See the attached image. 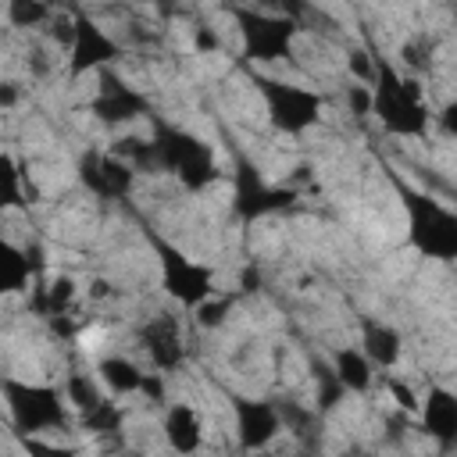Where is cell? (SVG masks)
<instances>
[{"label":"cell","mask_w":457,"mask_h":457,"mask_svg":"<svg viewBox=\"0 0 457 457\" xmlns=\"http://www.w3.org/2000/svg\"><path fill=\"white\" fill-rule=\"evenodd\" d=\"M371 57H375V75L368 82L371 89V118L389 132V136H403V139H418L428 132L432 111L425 100V89L414 75H403L375 43Z\"/></svg>","instance_id":"6da1fadb"},{"label":"cell","mask_w":457,"mask_h":457,"mask_svg":"<svg viewBox=\"0 0 457 457\" xmlns=\"http://www.w3.org/2000/svg\"><path fill=\"white\" fill-rule=\"evenodd\" d=\"M396 196L407 218V243L428 261H457V211L407 182H396Z\"/></svg>","instance_id":"7a4b0ae2"},{"label":"cell","mask_w":457,"mask_h":457,"mask_svg":"<svg viewBox=\"0 0 457 457\" xmlns=\"http://www.w3.org/2000/svg\"><path fill=\"white\" fill-rule=\"evenodd\" d=\"M4 403H7V418L18 436H54V432H68V425H71V403H68L64 389H57V386L21 382V378L7 375Z\"/></svg>","instance_id":"3957f363"},{"label":"cell","mask_w":457,"mask_h":457,"mask_svg":"<svg viewBox=\"0 0 457 457\" xmlns=\"http://www.w3.org/2000/svg\"><path fill=\"white\" fill-rule=\"evenodd\" d=\"M257 93L264 96V114L268 125L282 136H303L307 129H314L321 121L325 111V96L303 82H289V79H271V75H253Z\"/></svg>","instance_id":"277c9868"},{"label":"cell","mask_w":457,"mask_h":457,"mask_svg":"<svg viewBox=\"0 0 457 457\" xmlns=\"http://www.w3.org/2000/svg\"><path fill=\"white\" fill-rule=\"evenodd\" d=\"M154 157H157V168L171 171L186 189H207L214 179H218V161H214V150L186 132V129H175V125H157L154 132Z\"/></svg>","instance_id":"5b68a950"},{"label":"cell","mask_w":457,"mask_h":457,"mask_svg":"<svg viewBox=\"0 0 457 457\" xmlns=\"http://www.w3.org/2000/svg\"><path fill=\"white\" fill-rule=\"evenodd\" d=\"M232 18H236L243 57L250 64H275L293 54V43L300 32V25L293 18L264 11V7H236Z\"/></svg>","instance_id":"8992f818"},{"label":"cell","mask_w":457,"mask_h":457,"mask_svg":"<svg viewBox=\"0 0 457 457\" xmlns=\"http://www.w3.org/2000/svg\"><path fill=\"white\" fill-rule=\"evenodd\" d=\"M157 250V271H161V289L186 311H196L214 296V268L204 261H193L179 246L154 239Z\"/></svg>","instance_id":"52a82bcc"},{"label":"cell","mask_w":457,"mask_h":457,"mask_svg":"<svg viewBox=\"0 0 457 457\" xmlns=\"http://www.w3.org/2000/svg\"><path fill=\"white\" fill-rule=\"evenodd\" d=\"M232 407V432H236V446L243 453H261L268 450L278 436H282V411L271 400L261 396H246V393H232L228 396Z\"/></svg>","instance_id":"ba28073f"},{"label":"cell","mask_w":457,"mask_h":457,"mask_svg":"<svg viewBox=\"0 0 457 457\" xmlns=\"http://www.w3.org/2000/svg\"><path fill=\"white\" fill-rule=\"evenodd\" d=\"M71 46H68V75L79 79V75H100L107 68H114V61L125 54L121 43L104 29L96 25L89 14H75L71 18Z\"/></svg>","instance_id":"9c48e42d"},{"label":"cell","mask_w":457,"mask_h":457,"mask_svg":"<svg viewBox=\"0 0 457 457\" xmlns=\"http://www.w3.org/2000/svg\"><path fill=\"white\" fill-rule=\"evenodd\" d=\"M89 111H93L96 121L118 129V125H129L136 118H146L150 100H146L143 89H136L129 79H121L114 68H107V71L96 75V93L89 100Z\"/></svg>","instance_id":"30bf717a"},{"label":"cell","mask_w":457,"mask_h":457,"mask_svg":"<svg viewBox=\"0 0 457 457\" xmlns=\"http://www.w3.org/2000/svg\"><path fill=\"white\" fill-rule=\"evenodd\" d=\"M79 179L100 200H125L132 193L136 168L111 150H86V157L79 161Z\"/></svg>","instance_id":"8fae6325"},{"label":"cell","mask_w":457,"mask_h":457,"mask_svg":"<svg viewBox=\"0 0 457 457\" xmlns=\"http://www.w3.org/2000/svg\"><path fill=\"white\" fill-rule=\"evenodd\" d=\"M139 346L146 353V364L157 371V375H168L182 364L186 357V339H182V325L175 314L168 311H157L150 314L143 325H139Z\"/></svg>","instance_id":"7c38bea8"},{"label":"cell","mask_w":457,"mask_h":457,"mask_svg":"<svg viewBox=\"0 0 457 457\" xmlns=\"http://www.w3.org/2000/svg\"><path fill=\"white\" fill-rule=\"evenodd\" d=\"M232 182H236L232 186V207L246 221L264 218V214H275V211L289 207V200H293V189H282V186L264 182L253 164H239Z\"/></svg>","instance_id":"4fadbf2b"},{"label":"cell","mask_w":457,"mask_h":457,"mask_svg":"<svg viewBox=\"0 0 457 457\" xmlns=\"http://www.w3.org/2000/svg\"><path fill=\"white\" fill-rule=\"evenodd\" d=\"M96 378L111 396H139V393H157V371H143V364H136L125 353H104L96 361Z\"/></svg>","instance_id":"5bb4252c"},{"label":"cell","mask_w":457,"mask_h":457,"mask_svg":"<svg viewBox=\"0 0 457 457\" xmlns=\"http://www.w3.org/2000/svg\"><path fill=\"white\" fill-rule=\"evenodd\" d=\"M161 436H164V443H168L171 453L196 457L204 450V414L193 403L175 400L161 414Z\"/></svg>","instance_id":"9a60e30c"},{"label":"cell","mask_w":457,"mask_h":457,"mask_svg":"<svg viewBox=\"0 0 457 457\" xmlns=\"http://www.w3.org/2000/svg\"><path fill=\"white\" fill-rule=\"evenodd\" d=\"M418 421L439 446H457V393L446 386H428L418 407Z\"/></svg>","instance_id":"2e32d148"},{"label":"cell","mask_w":457,"mask_h":457,"mask_svg":"<svg viewBox=\"0 0 457 457\" xmlns=\"http://www.w3.org/2000/svg\"><path fill=\"white\" fill-rule=\"evenodd\" d=\"M357 346L364 350V357L375 364V371H393L400 364V353H403V339L400 332L382 321V318H361V328H357Z\"/></svg>","instance_id":"e0dca14e"},{"label":"cell","mask_w":457,"mask_h":457,"mask_svg":"<svg viewBox=\"0 0 457 457\" xmlns=\"http://www.w3.org/2000/svg\"><path fill=\"white\" fill-rule=\"evenodd\" d=\"M332 375L346 393H368L375 386V364L361 346H339L332 353Z\"/></svg>","instance_id":"ac0fdd59"},{"label":"cell","mask_w":457,"mask_h":457,"mask_svg":"<svg viewBox=\"0 0 457 457\" xmlns=\"http://www.w3.org/2000/svg\"><path fill=\"white\" fill-rule=\"evenodd\" d=\"M64 396H68V403H71V411H79L82 414V421L86 418H93V414H100L111 400L104 396L107 389L100 386V378H93V375H86V371H71L68 378H64Z\"/></svg>","instance_id":"d6986e66"},{"label":"cell","mask_w":457,"mask_h":457,"mask_svg":"<svg viewBox=\"0 0 457 457\" xmlns=\"http://www.w3.org/2000/svg\"><path fill=\"white\" fill-rule=\"evenodd\" d=\"M32 278V261L29 250H21L18 243L4 239L0 243V289L4 293H25Z\"/></svg>","instance_id":"ffe728a7"},{"label":"cell","mask_w":457,"mask_h":457,"mask_svg":"<svg viewBox=\"0 0 457 457\" xmlns=\"http://www.w3.org/2000/svg\"><path fill=\"white\" fill-rule=\"evenodd\" d=\"M50 18H54V11L46 4H29V0H11L7 4V21L14 29H36V25L50 21Z\"/></svg>","instance_id":"44dd1931"},{"label":"cell","mask_w":457,"mask_h":457,"mask_svg":"<svg viewBox=\"0 0 457 457\" xmlns=\"http://www.w3.org/2000/svg\"><path fill=\"white\" fill-rule=\"evenodd\" d=\"M18 439H21L25 457H79L75 446L57 443V439H50V436H18Z\"/></svg>","instance_id":"7402d4cb"},{"label":"cell","mask_w":457,"mask_h":457,"mask_svg":"<svg viewBox=\"0 0 457 457\" xmlns=\"http://www.w3.org/2000/svg\"><path fill=\"white\" fill-rule=\"evenodd\" d=\"M382 382H386V389H389V396H393V403L403 411V414H418V407H421V396L403 382V378H396V371H382Z\"/></svg>","instance_id":"603a6c76"},{"label":"cell","mask_w":457,"mask_h":457,"mask_svg":"<svg viewBox=\"0 0 457 457\" xmlns=\"http://www.w3.org/2000/svg\"><path fill=\"white\" fill-rule=\"evenodd\" d=\"M225 311H228V300H221L218 293L207 300V303H200L193 314H196V321L204 325V328H214V325H221L225 321Z\"/></svg>","instance_id":"cb8c5ba5"},{"label":"cell","mask_w":457,"mask_h":457,"mask_svg":"<svg viewBox=\"0 0 457 457\" xmlns=\"http://www.w3.org/2000/svg\"><path fill=\"white\" fill-rule=\"evenodd\" d=\"M436 125H439V132H446L450 139H457V100H446L436 111Z\"/></svg>","instance_id":"d4e9b609"}]
</instances>
